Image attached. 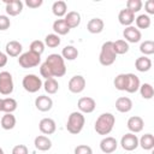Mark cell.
I'll list each match as a JSON object with an SVG mask.
<instances>
[{
  "mask_svg": "<svg viewBox=\"0 0 154 154\" xmlns=\"http://www.w3.org/2000/svg\"><path fill=\"white\" fill-rule=\"evenodd\" d=\"M123 36H124V41L126 42H130V43H137L141 41L142 38V34L141 31L134 26V25H130V26H126L123 31Z\"/></svg>",
  "mask_w": 154,
  "mask_h": 154,
  "instance_id": "8fae6325",
  "label": "cell"
},
{
  "mask_svg": "<svg viewBox=\"0 0 154 154\" xmlns=\"http://www.w3.org/2000/svg\"><path fill=\"white\" fill-rule=\"evenodd\" d=\"M117 59V54L113 49V41H106L101 46L99 61L102 66H111Z\"/></svg>",
  "mask_w": 154,
  "mask_h": 154,
  "instance_id": "277c9868",
  "label": "cell"
},
{
  "mask_svg": "<svg viewBox=\"0 0 154 154\" xmlns=\"http://www.w3.org/2000/svg\"><path fill=\"white\" fill-rule=\"evenodd\" d=\"M144 10L148 14H154V1L153 0H147L144 2Z\"/></svg>",
  "mask_w": 154,
  "mask_h": 154,
  "instance_id": "f6af8a7d",
  "label": "cell"
},
{
  "mask_svg": "<svg viewBox=\"0 0 154 154\" xmlns=\"http://www.w3.org/2000/svg\"><path fill=\"white\" fill-rule=\"evenodd\" d=\"M53 30H54V34H57L58 36L60 35H66L70 32V28L67 26L66 22L64 19H57L54 20L53 23Z\"/></svg>",
  "mask_w": 154,
  "mask_h": 154,
  "instance_id": "83f0119b",
  "label": "cell"
},
{
  "mask_svg": "<svg viewBox=\"0 0 154 154\" xmlns=\"http://www.w3.org/2000/svg\"><path fill=\"white\" fill-rule=\"evenodd\" d=\"M60 55L63 57L64 60H70V61H72V60L77 59V57H78V49H77L75 46H65V47L63 48Z\"/></svg>",
  "mask_w": 154,
  "mask_h": 154,
  "instance_id": "f1b7e54d",
  "label": "cell"
},
{
  "mask_svg": "<svg viewBox=\"0 0 154 154\" xmlns=\"http://www.w3.org/2000/svg\"><path fill=\"white\" fill-rule=\"evenodd\" d=\"M16 117L12 113H5L0 120V124L4 130H12L16 126Z\"/></svg>",
  "mask_w": 154,
  "mask_h": 154,
  "instance_id": "4316f807",
  "label": "cell"
},
{
  "mask_svg": "<svg viewBox=\"0 0 154 154\" xmlns=\"http://www.w3.org/2000/svg\"><path fill=\"white\" fill-rule=\"evenodd\" d=\"M135 67L140 72H147L152 69V60L146 55L138 57L135 61Z\"/></svg>",
  "mask_w": 154,
  "mask_h": 154,
  "instance_id": "cb8c5ba5",
  "label": "cell"
},
{
  "mask_svg": "<svg viewBox=\"0 0 154 154\" xmlns=\"http://www.w3.org/2000/svg\"><path fill=\"white\" fill-rule=\"evenodd\" d=\"M113 84L116 87V89L120 90V91H125L126 88V73H119L116 76Z\"/></svg>",
  "mask_w": 154,
  "mask_h": 154,
  "instance_id": "8d00e7d4",
  "label": "cell"
},
{
  "mask_svg": "<svg viewBox=\"0 0 154 154\" xmlns=\"http://www.w3.org/2000/svg\"><path fill=\"white\" fill-rule=\"evenodd\" d=\"M13 78L8 71L0 72V94L1 95H10L13 91Z\"/></svg>",
  "mask_w": 154,
  "mask_h": 154,
  "instance_id": "52a82bcc",
  "label": "cell"
},
{
  "mask_svg": "<svg viewBox=\"0 0 154 154\" xmlns=\"http://www.w3.org/2000/svg\"><path fill=\"white\" fill-rule=\"evenodd\" d=\"M1 103H2V99H0V112H1Z\"/></svg>",
  "mask_w": 154,
  "mask_h": 154,
  "instance_id": "7dc6e473",
  "label": "cell"
},
{
  "mask_svg": "<svg viewBox=\"0 0 154 154\" xmlns=\"http://www.w3.org/2000/svg\"><path fill=\"white\" fill-rule=\"evenodd\" d=\"M118 148V142L112 136H106L100 142V149L105 154H111Z\"/></svg>",
  "mask_w": 154,
  "mask_h": 154,
  "instance_id": "7c38bea8",
  "label": "cell"
},
{
  "mask_svg": "<svg viewBox=\"0 0 154 154\" xmlns=\"http://www.w3.org/2000/svg\"><path fill=\"white\" fill-rule=\"evenodd\" d=\"M135 23H136V28L140 30V29H148L150 26V17L147 16V14H140L135 18Z\"/></svg>",
  "mask_w": 154,
  "mask_h": 154,
  "instance_id": "1f68e13d",
  "label": "cell"
},
{
  "mask_svg": "<svg viewBox=\"0 0 154 154\" xmlns=\"http://www.w3.org/2000/svg\"><path fill=\"white\" fill-rule=\"evenodd\" d=\"M67 88L71 93L73 94H79L84 90L85 88V78L81 75H76L73 77H71V79L69 81Z\"/></svg>",
  "mask_w": 154,
  "mask_h": 154,
  "instance_id": "9c48e42d",
  "label": "cell"
},
{
  "mask_svg": "<svg viewBox=\"0 0 154 154\" xmlns=\"http://www.w3.org/2000/svg\"><path fill=\"white\" fill-rule=\"evenodd\" d=\"M34 146L37 150L46 152V150H49L52 148V141L45 135H38L34 140Z\"/></svg>",
  "mask_w": 154,
  "mask_h": 154,
  "instance_id": "d6986e66",
  "label": "cell"
},
{
  "mask_svg": "<svg viewBox=\"0 0 154 154\" xmlns=\"http://www.w3.org/2000/svg\"><path fill=\"white\" fill-rule=\"evenodd\" d=\"M22 85H23L25 91L34 94V93H37L42 88L43 83H42V81H41V78L38 76H36L34 73H30V75H25L23 77Z\"/></svg>",
  "mask_w": 154,
  "mask_h": 154,
  "instance_id": "8992f818",
  "label": "cell"
},
{
  "mask_svg": "<svg viewBox=\"0 0 154 154\" xmlns=\"http://www.w3.org/2000/svg\"><path fill=\"white\" fill-rule=\"evenodd\" d=\"M140 85H141L140 78L135 73H126V88H125V91H128L130 94L136 93L140 89Z\"/></svg>",
  "mask_w": 154,
  "mask_h": 154,
  "instance_id": "e0dca14e",
  "label": "cell"
},
{
  "mask_svg": "<svg viewBox=\"0 0 154 154\" xmlns=\"http://www.w3.org/2000/svg\"><path fill=\"white\" fill-rule=\"evenodd\" d=\"M140 52H141L143 55H146V57L152 55V54L154 53V41H152V40H146V41H143V42L140 45Z\"/></svg>",
  "mask_w": 154,
  "mask_h": 154,
  "instance_id": "836d02e7",
  "label": "cell"
},
{
  "mask_svg": "<svg viewBox=\"0 0 154 154\" xmlns=\"http://www.w3.org/2000/svg\"><path fill=\"white\" fill-rule=\"evenodd\" d=\"M84 124H85V118L83 113H81L79 111L71 112L66 122V130L71 135H77L83 130Z\"/></svg>",
  "mask_w": 154,
  "mask_h": 154,
  "instance_id": "3957f363",
  "label": "cell"
},
{
  "mask_svg": "<svg viewBox=\"0 0 154 154\" xmlns=\"http://www.w3.org/2000/svg\"><path fill=\"white\" fill-rule=\"evenodd\" d=\"M38 129L43 135H52L57 130V124L52 118H43L38 123Z\"/></svg>",
  "mask_w": 154,
  "mask_h": 154,
  "instance_id": "9a60e30c",
  "label": "cell"
},
{
  "mask_svg": "<svg viewBox=\"0 0 154 154\" xmlns=\"http://www.w3.org/2000/svg\"><path fill=\"white\" fill-rule=\"evenodd\" d=\"M138 90H140L141 96L143 99H146V100H150L153 97V95H154V89H153V87H152L150 83H143V84H141Z\"/></svg>",
  "mask_w": 154,
  "mask_h": 154,
  "instance_id": "d6a6232c",
  "label": "cell"
},
{
  "mask_svg": "<svg viewBox=\"0 0 154 154\" xmlns=\"http://www.w3.org/2000/svg\"><path fill=\"white\" fill-rule=\"evenodd\" d=\"M41 63V55L37 53H34L31 51L24 52L19 55L18 58V64L23 67V69H31L37 66Z\"/></svg>",
  "mask_w": 154,
  "mask_h": 154,
  "instance_id": "5b68a950",
  "label": "cell"
},
{
  "mask_svg": "<svg viewBox=\"0 0 154 154\" xmlns=\"http://www.w3.org/2000/svg\"><path fill=\"white\" fill-rule=\"evenodd\" d=\"M11 25V20L8 18V16L6 14H0V30L1 31H5L10 28Z\"/></svg>",
  "mask_w": 154,
  "mask_h": 154,
  "instance_id": "60d3db41",
  "label": "cell"
},
{
  "mask_svg": "<svg viewBox=\"0 0 154 154\" xmlns=\"http://www.w3.org/2000/svg\"><path fill=\"white\" fill-rule=\"evenodd\" d=\"M142 6H143V2L141 0H128L125 8H128L132 13H137L142 10Z\"/></svg>",
  "mask_w": 154,
  "mask_h": 154,
  "instance_id": "74e56055",
  "label": "cell"
},
{
  "mask_svg": "<svg viewBox=\"0 0 154 154\" xmlns=\"http://www.w3.org/2000/svg\"><path fill=\"white\" fill-rule=\"evenodd\" d=\"M105 28V23L101 18H91L87 24V30L90 34H100Z\"/></svg>",
  "mask_w": 154,
  "mask_h": 154,
  "instance_id": "44dd1931",
  "label": "cell"
},
{
  "mask_svg": "<svg viewBox=\"0 0 154 154\" xmlns=\"http://www.w3.org/2000/svg\"><path fill=\"white\" fill-rule=\"evenodd\" d=\"M118 20L125 28L126 26H130L135 22V13H132L128 8H123V10H120V12L118 14Z\"/></svg>",
  "mask_w": 154,
  "mask_h": 154,
  "instance_id": "ffe728a7",
  "label": "cell"
},
{
  "mask_svg": "<svg viewBox=\"0 0 154 154\" xmlns=\"http://www.w3.org/2000/svg\"><path fill=\"white\" fill-rule=\"evenodd\" d=\"M29 51H31V52L37 53V54L41 55V54L45 52V42H42V41H40V40H35V41H32V42L30 43V48H29Z\"/></svg>",
  "mask_w": 154,
  "mask_h": 154,
  "instance_id": "f35d334b",
  "label": "cell"
},
{
  "mask_svg": "<svg viewBox=\"0 0 154 154\" xmlns=\"http://www.w3.org/2000/svg\"><path fill=\"white\" fill-rule=\"evenodd\" d=\"M35 107L41 112H48L53 107V100L47 95H40L35 99Z\"/></svg>",
  "mask_w": 154,
  "mask_h": 154,
  "instance_id": "2e32d148",
  "label": "cell"
},
{
  "mask_svg": "<svg viewBox=\"0 0 154 154\" xmlns=\"http://www.w3.org/2000/svg\"><path fill=\"white\" fill-rule=\"evenodd\" d=\"M77 107H78V111L81 113H91L96 108V102H95V100L93 97L83 96V97H81L78 100Z\"/></svg>",
  "mask_w": 154,
  "mask_h": 154,
  "instance_id": "30bf717a",
  "label": "cell"
},
{
  "mask_svg": "<svg viewBox=\"0 0 154 154\" xmlns=\"http://www.w3.org/2000/svg\"><path fill=\"white\" fill-rule=\"evenodd\" d=\"M40 75H41V77H43V78H46V79L53 77L52 71H51V69L48 67V65H47L46 63H42V64H41V66H40Z\"/></svg>",
  "mask_w": 154,
  "mask_h": 154,
  "instance_id": "ab89813d",
  "label": "cell"
},
{
  "mask_svg": "<svg viewBox=\"0 0 154 154\" xmlns=\"http://www.w3.org/2000/svg\"><path fill=\"white\" fill-rule=\"evenodd\" d=\"M114 124H116V117L112 113L106 112L97 117V119L94 124V129H95L96 134H99L101 136H106L113 130Z\"/></svg>",
  "mask_w": 154,
  "mask_h": 154,
  "instance_id": "6da1fadb",
  "label": "cell"
},
{
  "mask_svg": "<svg viewBox=\"0 0 154 154\" xmlns=\"http://www.w3.org/2000/svg\"><path fill=\"white\" fill-rule=\"evenodd\" d=\"M0 154H4V149L0 147Z\"/></svg>",
  "mask_w": 154,
  "mask_h": 154,
  "instance_id": "c3c4849f",
  "label": "cell"
},
{
  "mask_svg": "<svg viewBox=\"0 0 154 154\" xmlns=\"http://www.w3.org/2000/svg\"><path fill=\"white\" fill-rule=\"evenodd\" d=\"M42 87L45 88L46 93H48V94H51V95H52V94H55V93L59 90V83H58V81H57L54 77L46 79Z\"/></svg>",
  "mask_w": 154,
  "mask_h": 154,
  "instance_id": "4dcf8cb0",
  "label": "cell"
},
{
  "mask_svg": "<svg viewBox=\"0 0 154 154\" xmlns=\"http://www.w3.org/2000/svg\"><path fill=\"white\" fill-rule=\"evenodd\" d=\"M60 45V36H58L57 34H48L45 37V46L49 47V48H55Z\"/></svg>",
  "mask_w": 154,
  "mask_h": 154,
  "instance_id": "d590c367",
  "label": "cell"
},
{
  "mask_svg": "<svg viewBox=\"0 0 154 154\" xmlns=\"http://www.w3.org/2000/svg\"><path fill=\"white\" fill-rule=\"evenodd\" d=\"M64 20L66 22L67 26L70 29H73V28H77L79 24H81V14L76 11H70L65 14V18Z\"/></svg>",
  "mask_w": 154,
  "mask_h": 154,
  "instance_id": "603a6c76",
  "label": "cell"
},
{
  "mask_svg": "<svg viewBox=\"0 0 154 154\" xmlns=\"http://www.w3.org/2000/svg\"><path fill=\"white\" fill-rule=\"evenodd\" d=\"M75 154H93V149L87 144H79L75 148Z\"/></svg>",
  "mask_w": 154,
  "mask_h": 154,
  "instance_id": "b9f144b4",
  "label": "cell"
},
{
  "mask_svg": "<svg viewBox=\"0 0 154 154\" xmlns=\"http://www.w3.org/2000/svg\"><path fill=\"white\" fill-rule=\"evenodd\" d=\"M120 146L124 150L132 152L138 147V137L132 132H128L120 138Z\"/></svg>",
  "mask_w": 154,
  "mask_h": 154,
  "instance_id": "ba28073f",
  "label": "cell"
},
{
  "mask_svg": "<svg viewBox=\"0 0 154 154\" xmlns=\"http://www.w3.org/2000/svg\"><path fill=\"white\" fill-rule=\"evenodd\" d=\"M22 43H19L18 41H10L6 43V47H5V51H6V55H10V57H19L20 53H22Z\"/></svg>",
  "mask_w": 154,
  "mask_h": 154,
  "instance_id": "7402d4cb",
  "label": "cell"
},
{
  "mask_svg": "<svg viewBox=\"0 0 154 154\" xmlns=\"http://www.w3.org/2000/svg\"><path fill=\"white\" fill-rule=\"evenodd\" d=\"M132 101L128 96H120L116 100V108L120 113H128L132 109Z\"/></svg>",
  "mask_w": 154,
  "mask_h": 154,
  "instance_id": "ac0fdd59",
  "label": "cell"
},
{
  "mask_svg": "<svg viewBox=\"0 0 154 154\" xmlns=\"http://www.w3.org/2000/svg\"><path fill=\"white\" fill-rule=\"evenodd\" d=\"M43 4L42 0H25V5L30 8H38Z\"/></svg>",
  "mask_w": 154,
  "mask_h": 154,
  "instance_id": "ee69618b",
  "label": "cell"
},
{
  "mask_svg": "<svg viewBox=\"0 0 154 154\" xmlns=\"http://www.w3.org/2000/svg\"><path fill=\"white\" fill-rule=\"evenodd\" d=\"M23 6L24 4L20 0H10L5 2V11L8 16L16 17L23 11Z\"/></svg>",
  "mask_w": 154,
  "mask_h": 154,
  "instance_id": "4fadbf2b",
  "label": "cell"
},
{
  "mask_svg": "<svg viewBox=\"0 0 154 154\" xmlns=\"http://www.w3.org/2000/svg\"><path fill=\"white\" fill-rule=\"evenodd\" d=\"M12 154H29V150L25 144H17L12 148Z\"/></svg>",
  "mask_w": 154,
  "mask_h": 154,
  "instance_id": "7bdbcfd3",
  "label": "cell"
},
{
  "mask_svg": "<svg viewBox=\"0 0 154 154\" xmlns=\"http://www.w3.org/2000/svg\"><path fill=\"white\" fill-rule=\"evenodd\" d=\"M7 64V55L0 51V67H4Z\"/></svg>",
  "mask_w": 154,
  "mask_h": 154,
  "instance_id": "bcb514c9",
  "label": "cell"
},
{
  "mask_svg": "<svg viewBox=\"0 0 154 154\" xmlns=\"http://www.w3.org/2000/svg\"><path fill=\"white\" fill-rule=\"evenodd\" d=\"M126 126L128 129L130 130V132L132 134H137V132H141L144 128V122L143 119L140 117V116H132L128 119V123H126Z\"/></svg>",
  "mask_w": 154,
  "mask_h": 154,
  "instance_id": "5bb4252c",
  "label": "cell"
},
{
  "mask_svg": "<svg viewBox=\"0 0 154 154\" xmlns=\"http://www.w3.org/2000/svg\"><path fill=\"white\" fill-rule=\"evenodd\" d=\"M113 49L116 54H125L129 51V43L124 40H117L113 42Z\"/></svg>",
  "mask_w": 154,
  "mask_h": 154,
  "instance_id": "e575fe53",
  "label": "cell"
},
{
  "mask_svg": "<svg viewBox=\"0 0 154 154\" xmlns=\"http://www.w3.org/2000/svg\"><path fill=\"white\" fill-rule=\"evenodd\" d=\"M17 101L13 97H5L2 99V103H1V112L5 113H13L17 109Z\"/></svg>",
  "mask_w": 154,
  "mask_h": 154,
  "instance_id": "f546056e",
  "label": "cell"
},
{
  "mask_svg": "<svg viewBox=\"0 0 154 154\" xmlns=\"http://www.w3.org/2000/svg\"><path fill=\"white\" fill-rule=\"evenodd\" d=\"M138 146L144 150H152L154 148V136L152 134H144L138 138Z\"/></svg>",
  "mask_w": 154,
  "mask_h": 154,
  "instance_id": "484cf974",
  "label": "cell"
},
{
  "mask_svg": "<svg viewBox=\"0 0 154 154\" xmlns=\"http://www.w3.org/2000/svg\"><path fill=\"white\" fill-rule=\"evenodd\" d=\"M52 12L58 18L64 17L67 13V5H66V2L63 1V0H58V1L53 2V5H52Z\"/></svg>",
  "mask_w": 154,
  "mask_h": 154,
  "instance_id": "d4e9b609",
  "label": "cell"
},
{
  "mask_svg": "<svg viewBox=\"0 0 154 154\" xmlns=\"http://www.w3.org/2000/svg\"><path fill=\"white\" fill-rule=\"evenodd\" d=\"M48 67L52 71L53 77H63L66 73V66H65V60L63 59V57L60 54L53 53L49 54L45 61Z\"/></svg>",
  "mask_w": 154,
  "mask_h": 154,
  "instance_id": "7a4b0ae2",
  "label": "cell"
}]
</instances>
